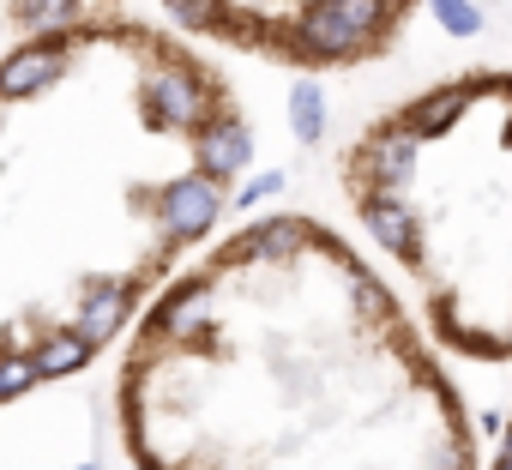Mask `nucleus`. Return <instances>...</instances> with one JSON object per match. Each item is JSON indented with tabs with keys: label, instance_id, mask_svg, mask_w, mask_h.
Segmentation results:
<instances>
[{
	"label": "nucleus",
	"instance_id": "f257e3e1",
	"mask_svg": "<svg viewBox=\"0 0 512 470\" xmlns=\"http://www.w3.org/2000/svg\"><path fill=\"white\" fill-rule=\"evenodd\" d=\"M115 410L139 470H476L464 398L404 302L296 211L157 284Z\"/></svg>",
	"mask_w": 512,
	"mask_h": 470
},
{
	"label": "nucleus",
	"instance_id": "f03ea898",
	"mask_svg": "<svg viewBox=\"0 0 512 470\" xmlns=\"http://www.w3.org/2000/svg\"><path fill=\"white\" fill-rule=\"evenodd\" d=\"M247 115L181 37L73 19L0 55V404L85 368L205 242Z\"/></svg>",
	"mask_w": 512,
	"mask_h": 470
},
{
	"label": "nucleus",
	"instance_id": "7ed1b4c3",
	"mask_svg": "<svg viewBox=\"0 0 512 470\" xmlns=\"http://www.w3.org/2000/svg\"><path fill=\"white\" fill-rule=\"evenodd\" d=\"M338 181L434 338L512 368V73H458L392 103L344 145Z\"/></svg>",
	"mask_w": 512,
	"mask_h": 470
},
{
	"label": "nucleus",
	"instance_id": "20e7f679",
	"mask_svg": "<svg viewBox=\"0 0 512 470\" xmlns=\"http://www.w3.org/2000/svg\"><path fill=\"white\" fill-rule=\"evenodd\" d=\"M416 0H169V13L229 49L266 55L302 73L380 61Z\"/></svg>",
	"mask_w": 512,
	"mask_h": 470
},
{
	"label": "nucleus",
	"instance_id": "39448f33",
	"mask_svg": "<svg viewBox=\"0 0 512 470\" xmlns=\"http://www.w3.org/2000/svg\"><path fill=\"white\" fill-rule=\"evenodd\" d=\"M494 470H512V422H506V434H500V446H494Z\"/></svg>",
	"mask_w": 512,
	"mask_h": 470
}]
</instances>
